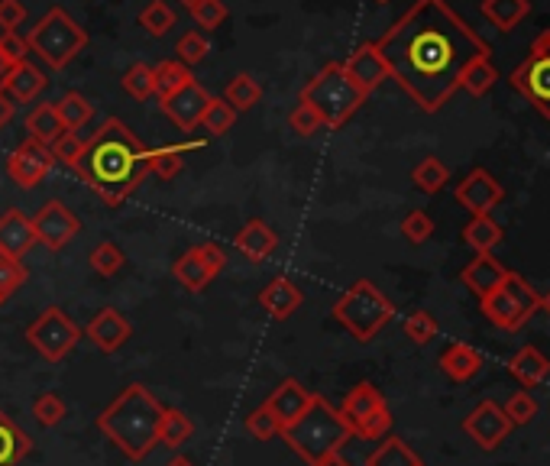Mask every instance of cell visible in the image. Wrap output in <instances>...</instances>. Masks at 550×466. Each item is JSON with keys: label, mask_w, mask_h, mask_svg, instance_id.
Returning a JSON list of instances; mask_svg holds the SVG:
<instances>
[{"label": "cell", "mask_w": 550, "mask_h": 466, "mask_svg": "<svg viewBox=\"0 0 550 466\" xmlns=\"http://www.w3.org/2000/svg\"><path fill=\"white\" fill-rule=\"evenodd\" d=\"M376 49L389 75L428 114H437L453 98L466 65L492 56L486 39L457 17L447 0H418Z\"/></svg>", "instance_id": "1"}, {"label": "cell", "mask_w": 550, "mask_h": 466, "mask_svg": "<svg viewBox=\"0 0 550 466\" xmlns=\"http://www.w3.org/2000/svg\"><path fill=\"white\" fill-rule=\"evenodd\" d=\"M149 156H153V149H149L123 120L110 117L85 143L72 169L81 175V182L91 191H98L101 201H107L110 208H117V204L127 201L133 191L146 182Z\"/></svg>", "instance_id": "2"}, {"label": "cell", "mask_w": 550, "mask_h": 466, "mask_svg": "<svg viewBox=\"0 0 550 466\" xmlns=\"http://www.w3.org/2000/svg\"><path fill=\"white\" fill-rule=\"evenodd\" d=\"M165 405L143 382H130L114 402L98 415V431L127 460L140 463L149 457V450L159 444V421Z\"/></svg>", "instance_id": "3"}, {"label": "cell", "mask_w": 550, "mask_h": 466, "mask_svg": "<svg viewBox=\"0 0 550 466\" xmlns=\"http://www.w3.org/2000/svg\"><path fill=\"white\" fill-rule=\"evenodd\" d=\"M279 437L308 466H314L321 457L347 447L353 441V431L350 424L343 421L340 408L330 405L324 395H314V402L305 408V415L295 418L288 428H282Z\"/></svg>", "instance_id": "4"}, {"label": "cell", "mask_w": 550, "mask_h": 466, "mask_svg": "<svg viewBox=\"0 0 550 466\" xmlns=\"http://www.w3.org/2000/svg\"><path fill=\"white\" fill-rule=\"evenodd\" d=\"M366 98L369 94H363L353 85V78L343 72L340 62H327L321 72L301 88V104H308L311 111L321 117L327 130H340L343 123L366 104Z\"/></svg>", "instance_id": "5"}, {"label": "cell", "mask_w": 550, "mask_h": 466, "mask_svg": "<svg viewBox=\"0 0 550 466\" xmlns=\"http://www.w3.org/2000/svg\"><path fill=\"white\" fill-rule=\"evenodd\" d=\"M334 321L340 327L360 340V344H369L385 324L395 318V305L379 292V285H373L369 279H356L347 292H343L334 301Z\"/></svg>", "instance_id": "6"}, {"label": "cell", "mask_w": 550, "mask_h": 466, "mask_svg": "<svg viewBox=\"0 0 550 466\" xmlns=\"http://www.w3.org/2000/svg\"><path fill=\"white\" fill-rule=\"evenodd\" d=\"M26 46H30L49 68L59 72V68H65L78 52H85L88 33H85V26H78L72 17H68V10L52 7L46 17L30 30Z\"/></svg>", "instance_id": "7"}, {"label": "cell", "mask_w": 550, "mask_h": 466, "mask_svg": "<svg viewBox=\"0 0 550 466\" xmlns=\"http://www.w3.org/2000/svg\"><path fill=\"white\" fill-rule=\"evenodd\" d=\"M340 415L350 424L353 437H363V441H382L392 431V411L373 382H356L340 402Z\"/></svg>", "instance_id": "8"}, {"label": "cell", "mask_w": 550, "mask_h": 466, "mask_svg": "<svg viewBox=\"0 0 550 466\" xmlns=\"http://www.w3.org/2000/svg\"><path fill=\"white\" fill-rule=\"evenodd\" d=\"M538 308H541V295L534 292V285H528V279H521L518 272H508L499 289L483 301V314L499 331H518V327H525Z\"/></svg>", "instance_id": "9"}, {"label": "cell", "mask_w": 550, "mask_h": 466, "mask_svg": "<svg viewBox=\"0 0 550 466\" xmlns=\"http://www.w3.org/2000/svg\"><path fill=\"white\" fill-rule=\"evenodd\" d=\"M512 88L525 94V101L550 120V30H544L528 49V59L512 72Z\"/></svg>", "instance_id": "10"}, {"label": "cell", "mask_w": 550, "mask_h": 466, "mask_svg": "<svg viewBox=\"0 0 550 466\" xmlns=\"http://www.w3.org/2000/svg\"><path fill=\"white\" fill-rule=\"evenodd\" d=\"M26 340H30V347L43 356V360L62 363L81 340V331L62 308H46L30 327H26Z\"/></svg>", "instance_id": "11"}, {"label": "cell", "mask_w": 550, "mask_h": 466, "mask_svg": "<svg viewBox=\"0 0 550 466\" xmlns=\"http://www.w3.org/2000/svg\"><path fill=\"white\" fill-rule=\"evenodd\" d=\"M224 266H227V253L220 250L217 243H198V246H191V250H185L182 256L175 259L172 276L185 292L198 295V292L208 289L220 272H224Z\"/></svg>", "instance_id": "12"}, {"label": "cell", "mask_w": 550, "mask_h": 466, "mask_svg": "<svg viewBox=\"0 0 550 466\" xmlns=\"http://www.w3.org/2000/svg\"><path fill=\"white\" fill-rule=\"evenodd\" d=\"M515 424L508 421L505 415V408L499 402H479L470 415L463 418V431L470 434V441L479 447V450H495V447H502L508 441V434H512Z\"/></svg>", "instance_id": "13"}, {"label": "cell", "mask_w": 550, "mask_h": 466, "mask_svg": "<svg viewBox=\"0 0 550 466\" xmlns=\"http://www.w3.org/2000/svg\"><path fill=\"white\" fill-rule=\"evenodd\" d=\"M30 224H33V233H36V243L49 246L52 253L65 250V246L81 233L78 217L68 211L62 201H46L43 208L36 211V217Z\"/></svg>", "instance_id": "14"}, {"label": "cell", "mask_w": 550, "mask_h": 466, "mask_svg": "<svg viewBox=\"0 0 550 466\" xmlns=\"http://www.w3.org/2000/svg\"><path fill=\"white\" fill-rule=\"evenodd\" d=\"M52 166H55V156L49 146L36 143V140H23L7 159V175L20 188H36L52 172Z\"/></svg>", "instance_id": "15"}, {"label": "cell", "mask_w": 550, "mask_h": 466, "mask_svg": "<svg viewBox=\"0 0 550 466\" xmlns=\"http://www.w3.org/2000/svg\"><path fill=\"white\" fill-rule=\"evenodd\" d=\"M208 104H211V94L204 91L198 81H188L185 88H178L175 94H169V98L162 101V111L178 130L188 133L201 123L204 111H208Z\"/></svg>", "instance_id": "16"}, {"label": "cell", "mask_w": 550, "mask_h": 466, "mask_svg": "<svg viewBox=\"0 0 550 466\" xmlns=\"http://www.w3.org/2000/svg\"><path fill=\"white\" fill-rule=\"evenodd\" d=\"M505 198L502 185L486 169H473L470 175L457 185V201L463 204L473 217L492 214V208H499V201Z\"/></svg>", "instance_id": "17"}, {"label": "cell", "mask_w": 550, "mask_h": 466, "mask_svg": "<svg viewBox=\"0 0 550 466\" xmlns=\"http://www.w3.org/2000/svg\"><path fill=\"white\" fill-rule=\"evenodd\" d=\"M85 337L91 340L101 353H117L127 340L133 337V324L123 318L117 308H104L98 311L85 327Z\"/></svg>", "instance_id": "18"}, {"label": "cell", "mask_w": 550, "mask_h": 466, "mask_svg": "<svg viewBox=\"0 0 550 466\" xmlns=\"http://www.w3.org/2000/svg\"><path fill=\"white\" fill-rule=\"evenodd\" d=\"M340 65H343V72L353 78V85L360 88L363 94H373L385 78H392L389 75V65H385V59L379 56L376 43L360 46L347 62H340Z\"/></svg>", "instance_id": "19"}, {"label": "cell", "mask_w": 550, "mask_h": 466, "mask_svg": "<svg viewBox=\"0 0 550 466\" xmlns=\"http://www.w3.org/2000/svg\"><path fill=\"white\" fill-rule=\"evenodd\" d=\"M314 402V392L301 386L298 379H282L279 386L272 389V395L263 402L275 418H279L282 428H288L295 418L305 415V408Z\"/></svg>", "instance_id": "20"}, {"label": "cell", "mask_w": 550, "mask_h": 466, "mask_svg": "<svg viewBox=\"0 0 550 466\" xmlns=\"http://www.w3.org/2000/svg\"><path fill=\"white\" fill-rule=\"evenodd\" d=\"M505 276H508V269L495 259L492 253H479L470 266H466L463 272H460V282L470 289L479 301H486L499 285L505 282Z\"/></svg>", "instance_id": "21"}, {"label": "cell", "mask_w": 550, "mask_h": 466, "mask_svg": "<svg viewBox=\"0 0 550 466\" xmlns=\"http://www.w3.org/2000/svg\"><path fill=\"white\" fill-rule=\"evenodd\" d=\"M301 301H305V295H301L298 285L285 276H275L272 282H266V289L259 292V305H263V311L275 321L292 318V314L301 308Z\"/></svg>", "instance_id": "22"}, {"label": "cell", "mask_w": 550, "mask_h": 466, "mask_svg": "<svg viewBox=\"0 0 550 466\" xmlns=\"http://www.w3.org/2000/svg\"><path fill=\"white\" fill-rule=\"evenodd\" d=\"M36 246V233L30 217H23L20 211H7L0 217V256L23 259Z\"/></svg>", "instance_id": "23"}, {"label": "cell", "mask_w": 550, "mask_h": 466, "mask_svg": "<svg viewBox=\"0 0 550 466\" xmlns=\"http://www.w3.org/2000/svg\"><path fill=\"white\" fill-rule=\"evenodd\" d=\"M46 81L49 78L43 75V68H36L30 59H26V62L10 68V75L4 81V94L13 104H30L46 91Z\"/></svg>", "instance_id": "24"}, {"label": "cell", "mask_w": 550, "mask_h": 466, "mask_svg": "<svg viewBox=\"0 0 550 466\" xmlns=\"http://www.w3.org/2000/svg\"><path fill=\"white\" fill-rule=\"evenodd\" d=\"M237 250L253 259V263H263L275 250H279V233H275L266 221H246L237 233Z\"/></svg>", "instance_id": "25"}, {"label": "cell", "mask_w": 550, "mask_h": 466, "mask_svg": "<svg viewBox=\"0 0 550 466\" xmlns=\"http://www.w3.org/2000/svg\"><path fill=\"white\" fill-rule=\"evenodd\" d=\"M437 363L450 382H473L479 373H483V353L470 344H450L444 353H440Z\"/></svg>", "instance_id": "26"}, {"label": "cell", "mask_w": 550, "mask_h": 466, "mask_svg": "<svg viewBox=\"0 0 550 466\" xmlns=\"http://www.w3.org/2000/svg\"><path fill=\"white\" fill-rule=\"evenodd\" d=\"M33 454V437L0 408V466H20Z\"/></svg>", "instance_id": "27"}, {"label": "cell", "mask_w": 550, "mask_h": 466, "mask_svg": "<svg viewBox=\"0 0 550 466\" xmlns=\"http://www.w3.org/2000/svg\"><path fill=\"white\" fill-rule=\"evenodd\" d=\"M508 373H512L525 389H534L550 376V360L538 347H521L512 356V363H508Z\"/></svg>", "instance_id": "28"}, {"label": "cell", "mask_w": 550, "mask_h": 466, "mask_svg": "<svg viewBox=\"0 0 550 466\" xmlns=\"http://www.w3.org/2000/svg\"><path fill=\"white\" fill-rule=\"evenodd\" d=\"M62 133H65V127L59 120V111H55V104H36L33 111L26 114V140L52 146Z\"/></svg>", "instance_id": "29"}, {"label": "cell", "mask_w": 550, "mask_h": 466, "mask_svg": "<svg viewBox=\"0 0 550 466\" xmlns=\"http://www.w3.org/2000/svg\"><path fill=\"white\" fill-rule=\"evenodd\" d=\"M479 10H483V17L495 26V30L508 33L531 13V0H483Z\"/></svg>", "instance_id": "30"}, {"label": "cell", "mask_w": 550, "mask_h": 466, "mask_svg": "<svg viewBox=\"0 0 550 466\" xmlns=\"http://www.w3.org/2000/svg\"><path fill=\"white\" fill-rule=\"evenodd\" d=\"M191 437H195V421H191L182 408H165L159 421V444L178 450L182 444H188Z\"/></svg>", "instance_id": "31"}, {"label": "cell", "mask_w": 550, "mask_h": 466, "mask_svg": "<svg viewBox=\"0 0 550 466\" xmlns=\"http://www.w3.org/2000/svg\"><path fill=\"white\" fill-rule=\"evenodd\" d=\"M366 466H424V463L402 437H382V444L366 457Z\"/></svg>", "instance_id": "32"}, {"label": "cell", "mask_w": 550, "mask_h": 466, "mask_svg": "<svg viewBox=\"0 0 550 466\" xmlns=\"http://www.w3.org/2000/svg\"><path fill=\"white\" fill-rule=\"evenodd\" d=\"M55 111H59V120H62L65 130L78 133L81 127H88V123H91V117H94V104L85 98V94L68 91L65 98H62L59 104H55Z\"/></svg>", "instance_id": "33"}, {"label": "cell", "mask_w": 550, "mask_h": 466, "mask_svg": "<svg viewBox=\"0 0 550 466\" xmlns=\"http://www.w3.org/2000/svg\"><path fill=\"white\" fill-rule=\"evenodd\" d=\"M463 240L473 246L476 256H479V253H492L495 246L502 243V227L495 224L489 214H483V217H473V221L463 227Z\"/></svg>", "instance_id": "34"}, {"label": "cell", "mask_w": 550, "mask_h": 466, "mask_svg": "<svg viewBox=\"0 0 550 466\" xmlns=\"http://www.w3.org/2000/svg\"><path fill=\"white\" fill-rule=\"evenodd\" d=\"M191 78V68H185L178 59H169V62H159L153 68V91L159 94V101H165L169 94H175L178 88H185Z\"/></svg>", "instance_id": "35"}, {"label": "cell", "mask_w": 550, "mask_h": 466, "mask_svg": "<svg viewBox=\"0 0 550 466\" xmlns=\"http://www.w3.org/2000/svg\"><path fill=\"white\" fill-rule=\"evenodd\" d=\"M263 98V88H259V81L253 78V75H246V72H240V75H233L230 81H227V88H224V101L233 107V111H250V107Z\"/></svg>", "instance_id": "36"}, {"label": "cell", "mask_w": 550, "mask_h": 466, "mask_svg": "<svg viewBox=\"0 0 550 466\" xmlns=\"http://www.w3.org/2000/svg\"><path fill=\"white\" fill-rule=\"evenodd\" d=\"M188 149H201V140L195 143H185V146H165V149H153L149 156V175H159V178H175L185 166V153Z\"/></svg>", "instance_id": "37"}, {"label": "cell", "mask_w": 550, "mask_h": 466, "mask_svg": "<svg viewBox=\"0 0 550 466\" xmlns=\"http://www.w3.org/2000/svg\"><path fill=\"white\" fill-rule=\"evenodd\" d=\"M499 81V72H495V65L492 59H476L463 68V75H460V88L463 91H470L473 98H483L486 91H492V85Z\"/></svg>", "instance_id": "38"}, {"label": "cell", "mask_w": 550, "mask_h": 466, "mask_svg": "<svg viewBox=\"0 0 550 466\" xmlns=\"http://www.w3.org/2000/svg\"><path fill=\"white\" fill-rule=\"evenodd\" d=\"M411 182H415V188L424 191V195H437V191L450 182V172L437 156H428L418 162L415 172H411Z\"/></svg>", "instance_id": "39"}, {"label": "cell", "mask_w": 550, "mask_h": 466, "mask_svg": "<svg viewBox=\"0 0 550 466\" xmlns=\"http://www.w3.org/2000/svg\"><path fill=\"white\" fill-rule=\"evenodd\" d=\"M88 263H91V269L98 272V276H104V279H114L117 272L127 266V256H123V250L117 243H110V240H104V243H98L91 250V256H88Z\"/></svg>", "instance_id": "40"}, {"label": "cell", "mask_w": 550, "mask_h": 466, "mask_svg": "<svg viewBox=\"0 0 550 466\" xmlns=\"http://www.w3.org/2000/svg\"><path fill=\"white\" fill-rule=\"evenodd\" d=\"M140 26L149 36L159 39L175 26V13H172L169 4H165V0H149V4L143 7V13H140Z\"/></svg>", "instance_id": "41"}, {"label": "cell", "mask_w": 550, "mask_h": 466, "mask_svg": "<svg viewBox=\"0 0 550 466\" xmlns=\"http://www.w3.org/2000/svg\"><path fill=\"white\" fill-rule=\"evenodd\" d=\"M233 123H237V111H233L224 98H211L208 111L201 117V127L211 136H224L227 130H233Z\"/></svg>", "instance_id": "42"}, {"label": "cell", "mask_w": 550, "mask_h": 466, "mask_svg": "<svg viewBox=\"0 0 550 466\" xmlns=\"http://www.w3.org/2000/svg\"><path fill=\"white\" fill-rule=\"evenodd\" d=\"M65 415H68V405L55 392L36 395V402H33V418H36V424H43V428H55V424L65 421Z\"/></svg>", "instance_id": "43"}, {"label": "cell", "mask_w": 550, "mask_h": 466, "mask_svg": "<svg viewBox=\"0 0 550 466\" xmlns=\"http://www.w3.org/2000/svg\"><path fill=\"white\" fill-rule=\"evenodd\" d=\"M123 91L130 94V98L136 101H146V98H153V68L143 65V62H136L127 68V75H123Z\"/></svg>", "instance_id": "44"}, {"label": "cell", "mask_w": 550, "mask_h": 466, "mask_svg": "<svg viewBox=\"0 0 550 466\" xmlns=\"http://www.w3.org/2000/svg\"><path fill=\"white\" fill-rule=\"evenodd\" d=\"M246 431H250L256 441H272V437L282 434V424H279V418H275L266 405H259L256 411L246 415Z\"/></svg>", "instance_id": "45"}, {"label": "cell", "mask_w": 550, "mask_h": 466, "mask_svg": "<svg viewBox=\"0 0 550 466\" xmlns=\"http://www.w3.org/2000/svg\"><path fill=\"white\" fill-rule=\"evenodd\" d=\"M405 337L411 340V344H431V340L437 337V321L431 318V311H415L405 318Z\"/></svg>", "instance_id": "46"}, {"label": "cell", "mask_w": 550, "mask_h": 466, "mask_svg": "<svg viewBox=\"0 0 550 466\" xmlns=\"http://www.w3.org/2000/svg\"><path fill=\"white\" fill-rule=\"evenodd\" d=\"M26 282V269L20 259H10V256H0V298H13Z\"/></svg>", "instance_id": "47"}, {"label": "cell", "mask_w": 550, "mask_h": 466, "mask_svg": "<svg viewBox=\"0 0 550 466\" xmlns=\"http://www.w3.org/2000/svg\"><path fill=\"white\" fill-rule=\"evenodd\" d=\"M175 56H178V62H182L185 68L204 62V59H208V39H204L201 33H185L175 43Z\"/></svg>", "instance_id": "48"}, {"label": "cell", "mask_w": 550, "mask_h": 466, "mask_svg": "<svg viewBox=\"0 0 550 466\" xmlns=\"http://www.w3.org/2000/svg\"><path fill=\"white\" fill-rule=\"evenodd\" d=\"M191 17H195L201 30H217L227 20V4L224 0H195L191 4Z\"/></svg>", "instance_id": "49"}, {"label": "cell", "mask_w": 550, "mask_h": 466, "mask_svg": "<svg viewBox=\"0 0 550 466\" xmlns=\"http://www.w3.org/2000/svg\"><path fill=\"white\" fill-rule=\"evenodd\" d=\"M502 408L512 424H528V421L538 418V402H534V395H528V392H515L512 399H508V405H502Z\"/></svg>", "instance_id": "50"}, {"label": "cell", "mask_w": 550, "mask_h": 466, "mask_svg": "<svg viewBox=\"0 0 550 466\" xmlns=\"http://www.w3.org/2000/svg\"><path fill=\"white\" fill-rule=\"evenodd\" d=\"M52 156H55V162H62V166H68L72 169L75 162H78V156H81V149H85V143H81V136L78 133H72V130H65L59 140H55L52 146Z\"/></svg>", "instance_id": "51"}, {"label": "cell", "mask_w": 550, "mask_h": 466, "mask_svg": "<svg viewBox=\"0 0 550 466\" xmlns=\"http://www.w3.org/2000/svg\"><path fill=\"white\" fill-rule=\"evenodd\" d=\"M402 233H405V240L408 243H424V240H431V233H434V221L424 211H411L405 214V221H402Z\"/></svg>", "instance_id": "52"}, {"label": "cell", "mask_w": 550, "mask_h": 466, "mask_svg": "<svg viewBox=\"0 0 550 466\" xmlns=\"http://www.w3.org/2000/svg\"><path fill=\"white\" fill-rule=\"evenodd\" d=\"M288 127H292L298 136H314L318 130H324V123H321V117L314 114L308 104H301V101H298L295 111L288 114Z\"/></svg>", "instance_id": "53"}, {"label": "cell", "mask_w": 550, "mask_h": 466, "mask_svg": "<svg viewBox=\"0 0 550 466\" xmlns=\"http://www.w3.org/2000/svg\"><path fill=\"white\" fill-rule=\"evenodd\" d=\"M26 20V7L20 0H0V26L4 33H17V26Z\"/></svg>", "instance_id": "54"}, {"label": "cell", "mask_w": 550, "mask_h": 466, "mask_svg": "<svg viewBox=\"0 0 550 466\" xmlns=\"http://www.w3.org/2000/svg\"><path fill=\"white\" fill-rule=\"evenodd\" d=\"M0 49H4V56H7L13 65L26 62V52H30V46H26V39L17 36V33H4V36H0Z\"/></svg>", "instance_id": "55"}, {"label": "cell", "mask_w": 550, "mask_h": 466, "mask_svg": "<svg viewBox=\"0 0 550 466\" xmlns=\"http://www.w3.org/2000/svg\"><path fill=\"white\" fill-rule=\"evenodd\" d=\"M13 114H17V104H13L4 91H0V130L7 127V123L13 120Z\"/></svg>", "instance_id": "56"}, {"label": "cell", "mask_w": 550, "mask_h": 466, "mask_svg": "<svg viewBox=\"0 0 550 466\" xmlns=\"http://www.w3.org/2000/svg\"><path fill=\"white\" fill-rule=\"evenodd\" d=\"M314 466H353L347 457H343V450H334V454H327V457H321Z\"/></svg>", "instance_id": "57"}, {"label": "cell", "mask_w": 550, "mask_h": 466, "mask_svg": "<svg viewBox=\"0 0 550 466\" xmlns=\"http://www.w3.org/2000/svg\"><path fill=\"white\" fill-rule=\"evenodd\" d=\"M10 68H13V62L4 56V49H0V91H4V81H7V75H10Z\"/></svg>", "instance_id": "58"}, {"label": "cell", "mask_w": 550, "mask_h": 466, "mask_svg": "<svg viewBox=\"0 0 550 466\" xmlns=\"http://www.w3.org/2000/svg\"><path fill=\"white\" fill-rule=\"evenodd\" d=\"M165 466H195V463H191L188 457H172V460L165 463Z\"/></svg>", "instance_id": "59"}, {"label": "cell", "mask_w": 550, "mask_h": 466, "mask_svg": "<svg viewBox=\"0 0 550 466\" xmlns=\"http://www.w3.org/2000/svg\"><path fill=\"white\" fill-rule=\"evenodd\" d=\"M541 308H544V311H547V314H550V292H547V295H544V298H541Z\"/></svg>", "instance_id": "60"}, {"label": "cell", "mask_w": 550, "mask_h": 466, "mask_svg": "<svg viewBox=\"0 0 550 466\" xmlns=\"http://www.w3.org/2000/svg\"><path fill=\"white\" fill-rule=\"evenodd\" d=\"M182 4H188V7H191V4H195V0H182Z\"/></svg>", "instance_id": "61"}, {"label": "cell", "mask_w": 550, "mask_h": 466, "mask_svg": "<svg viewBox=\"0 0 550 466\" xmlns=\"http://www.w3.org/2000/svg\"><path fill=\"white\" fill-rule=\"evenodd\" d=\"M376 4H389V0H376Z\"/></svg>", "instance_id": "62"}, {"label": "cell", "mask_w": 550, "mask_h": 466, "mask_svg": "<svg viewBox=\"0 0 550 466\" xmlns=\"http://www.w3.org/2000/svg\"><path fill=\"white\" fill-rule=\"evenodd\" d=\"M0 305H4V298H0Z\"/></svg>", "instance_id": "63"}]
</instances>
